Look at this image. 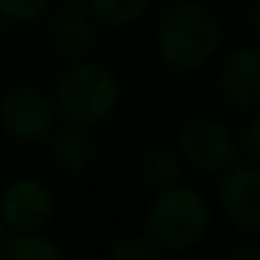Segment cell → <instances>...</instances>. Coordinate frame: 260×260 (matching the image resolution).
Segmentation results:
<instances>
[{"instance_id": "1", "label": "cell", "mask_w": 260, "mask_h": 260, "mask_svg": "<svg viewBox=\"0 0 260 260\" xmlns=\"http://www.w3.org/2000/svg\"><path fill=\"white\" fill-rule=\"evenodd\" d=\"M222 26L199 0H171L156 21V54L176 74L204 69L219 51Z\"/></svg>"}, {"instance_id": "2", "label": "cell", "mask_w": 260, "mask_h": 260, "mask_svg": "<svg viewBox=\"0 0 260 260\" xmlns=\"http://www.w3.org/2000/svg\"><path fill=\"white\" fill-rule=\"evenodd\" d=\"M209 227V199L181 181L158 189L146 209V235L164 250V255L194 250L207 237Z\"/></svg>"}, {"instance_id": "3", "label": "cell", "mask_w": 260, "mask_h": 260, "mask_svg": "<svg viewBox=\"0 0 260 260\" xmlns=\"http://www.w3.org/2000/svg\"><path fill=\"white\" fill-rule=\"evenodd\" d=\"M122 97L117 74L92 59L72 61L54 84V107L56 115L72 125L92 127L112 117Z\"/></svg>"}, {"instance_id": "4", "label": "cell", "mask_w": 260, "mask_h": 260, "mask_svg": "<svg viewBox=\"0 0 260 260\" xmlns=\"http://www.w3.org/2000/svg\"><path fill=\"white\" fill-rule=\"evenodd\" d=\"M56 117L51 94L39 87L18 84L0 94V127L21 146L46 143L56 130Z\"/></svg>"}, {"instance_id": "5", "label": "cell", "mask_w": 260, "mask_h": 260, "mask_svg": "<svg viewBox=\"0 0 260 260\" xmlns=\"http://www.w3.org/2000/svg\"><path fill=\"white\" fill-rule=\"evenodd\" d=\"M179 156L202 174H222L240 161V143L224 122L199 115L179 130Z\"/></svg>"}, {"instance_id": "6", "label": "cell", "mask_w": 260, "mask_h": 260, "mask_svg": "<svg viewBox=\"0 0 260 260\" xmlns=\"http://www.w3.org/2000/svg\"><path fill=\"white\" fill-rule=\"evenodd\" d=\"M56 209V199L49 184L36 176H18L0 191V219L11 232L44 230Z\"/></svg>"}, {"instance_id": "7", "label": "cell", "mask_w": 260, "mask_h": 260, "mask_svg": "<svg viewBox=\"0 0 260 260\" xmlns=\"http://www.w3.org/2000/svg\"><path fill=\"white\" fill-rule=\"evenodd\" d=\"M260 171L255 164H232L219 174L217 199L222 214L237 230L255 235L260 230Z\"/></svg>"}, {"instance_id": "8", "label": "cell", "mask_w": 260, "mask_h": 260, "mask_svg": "<svg viewBox=\"0 0 260 260\" xmlns=\"http://www.w3.org/2000/svg\"><path fill=\"white\" fill-rule=\"evenodd\" d=\"M217 89L224 105L237 112L260 107V49L255 44L235 46L219 64Z\"/></svg>"}, {"instance_id": "9", "label": "cell", "mask_w": 260, "mask_h": 260, "mask_svg": "<svg viewBox=\"0 0 260 260\" xmlns=\"http://www.w3.org/2000/svg\"><path fill=\"white\" fill-rule=\"evenodd\" d=\"M94 26L97 23L84 8V0H64L49 23V41L54 54L69 64L87 59L94 49Z\"/></svg>"}, {"instance_id": "10", "label": "cell", "mask_w": 260, "mask_h": 260, "mask_svg": "<svg viewBox=\"0 0 260 260\" xmlns=\"http://www.w3.org/2000/svg\"><path fill=\"white\" fill-rule=\"evenodd\" d=\"M49 151H51V164L61 174L79 176L84 174L97 156L94 138L89 136V130L82 125L67 122V127L54 130L49 136Z\"/></svg>"}, {"instance_id": "11", "label": "cell", "mask_w": 260, "mask_h": 260, "mask_svg": "<svg viewBox=\"0 0 260 260\" xmlns=\"http://www.w3.org/2000/svg\"><path fill=\"white\" fill-rule=\"evenodd\" d=\"M138 174L148 189L158 191V189H166V186L181 181L184 158L179 156V151H174L169 146H151L141 156Z\"/></svg>"}, {"instance_id": "12", "label": "cell", "mask_w": 260, "mask_h": 260, "mask_svg": "<svg viewBox=\"0 0 260 260\" xmlns=\"http://www.w3.org/2000/svg\"><path fill=\"white\" fill-rule=\"evenodd\" d=\"M153 0H84L92 21L105 28H127L143 21Z\"/></svg>"}, {"instance_id": "13", "label": "cell", "mask_w": 260, "mask_h": 260, "mask_svg": "<svg viewBox=\"0 0 260 260\" xmlns=\"http://www.w3.org/2000/svg\"><path fill=\"white\" fill-rule=\"evenodd\" d=\"M0 257L3 260H64L67 250L41 230H34V232H13L8 242L0 247Z\"/></svg>"}, {"instance_id": "14", "label": "cell", "mask_w": 260, "mask_h": 260, "mask_svg": "<svg viewBox=\"0 0 260 260\" xmlns=\"http://www.w3.org/2000/svg\"><path fill=\"white\" fill-rule=\"evenodd\" d=\"M107 260H161L164 250L148 235H120L107 247Z\"/></svg>"}, {"instance_id": "15", "label": "cell", "mask_w": 260, "mask_h": 260, "mask_svg": "<svg viewBox=\"0 0 260 260\" xmlns=\"http://www.w3.org/2000/svg\"><path fill=\"white\" fill-rule=\"evenodd\" d=\"M49 8H51V0H0V18L16 21V23H31L46 16Z\"/></svg>"}, {"instance_id": "16", "label": "cell", "mask_w": 260, "mask_h": 260, "mask_svg": "<svg viewBox=\"0 0 260 260\" xmlns=\"http://www.w3.org/2000/svg\"><path fill=\"white\" fill-rule=\"evenodd\" d=\"M247 115H250V117H247V122H245V127H242L240 148L247 153L250 161H255V158L260 156V115H257V110H252V112H247Z\"/></svg>"}, {"instance_id": "17", "label": "cell", "mask_w": 260, "mask_h": 260, "mask_svg": "<svg viewBox=\"0 0 260 260\" xmlns=\"http://www.w3.org/2000/svg\"><path fill=\"white\" fill-rule=\"evenodd\" d=\"M257 257H260V247L255 242H242L230 250V260H257Z\"/></svg>"}, {"instance_id": "18", "label": "cell", "mask_w": 260, "mask_h": 260, "mask_svg": "<svg viewBox=\"0 0 260 260\" xmlns=\"http://www.w3.org/2000/svg\"><path fill=\"white\" fill-rule=\"evenodd\" d=\"M257 11H260L257 3H252V6H250V31H252V34L260 31V26H257Z\"/></svg>"}, {"instance_id": "19", "label": "cell", "mask_w": 260, "mask_h": 260, "mask_svg": "<svg viewBox=\"0 0 260 260\" xmlns=\"http://www.w3.org/2000/svg\"><path fill=\"white\" fill-rule=\"evenodd\" d=\"M11 235H13V232H11V227H8L3 219H0V247H3V245L8 242V237H11Z\"/></svg>"}]
</instances>
